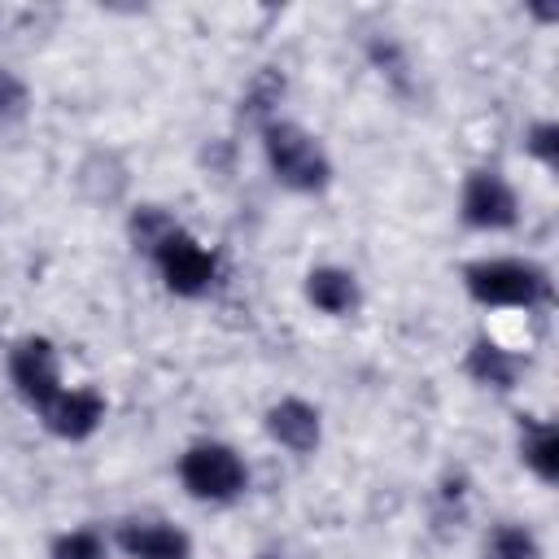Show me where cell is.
Returning a JSON list of instances; mask_svg holds the SVG:
<instances>
[{"mask_svg":"<svg viewBox=\"0 0 559 559\" xmlns=\"http://www.w3.org/2000/svg\"><path fill=\"white\" fill-rule=\"evenodd\" d=\"M463 293L480 306V310H546L555 301V280L542 262L533 258H515V253H498V258H472L459 271Z\"/></svg>","mask_w":559,"mask_h":559,"instance_id":"6da1fadb","label":"cell"},{"mask_svg":"<svg viewBox=\"0 0 559 559\" xmlns=\"http://www.w3.org/2000/svg\"><path fill=\"white\" fill-rule=\"evenodd\" d=\"M258 140H262L266 170H271V179H275L284 192L319 197V192L332 188L336 166H332L323 140H319L314 131H306L301 122H293V118H271L266 127H258Z\"/></svg>","mask_w":559,"mask_h":559,"instance_id":"7a4b0ae2","label":"cell"},{"mask_svg":"<svg viewBox=\"0 0 559 559\" xmlns=\"http://www.w3.org/2000/svg\"><path fill=\"white\" fill-rule=\"evenodd\" d=\"M175 476L183 485V493L192 502H210V507H231L245 498L249 489V463L245 454L231 445V441H214V437H201L192 445H183L179 463H175Z\"/></svg>","mask_w":559,"mask_h":559,"instance_id":"3957f363","label":"cell"},{"mask_svg":"<svg viewBox=\"0 0 559 559\" xmlns=\"http://www.w3.org/2000/svg\"><path fill=\"white\" fill-rule=\"evenodd\" d=\"M148 262L157 266L162 288L170 297H183V301L210 297V288L218 284V253L210 245H201L183 223L148 253Z\"/></svg>","mask_w":559,"mask_h":559,"instance_id":"277c9868","label":"cell"},{"mask_svg":"<svg viewBox=\"0 0 559 559\" xmlns=\"http://www.w3.org/2000/svg\"><path fill=\"white\" fill-rule=\"evenodd\" d=\"M459 223L467 231H511L520 223V192L498 166H472L459 183Z\"/></svg>","mask_w":559,"mask_h":559,"instance_id":"5b68a950","label":"cell"},{"mask_svg":"<svg viewBox=\"0 0 559 559\" xmlns=\"http://www.w3.org/2000/svg\"><path fill=\"white\" fill-rule=\"evenodd\" d=\"M9 384H13V393L39 415V411L66 389L57 345H52L48 336H39V332L17 336L13 349H9Z\"/></svg>","mask_w":559,"mask_h":559,"instance_id":"8992f818","label":"cell"},{"mask_svg":"<svg viewBox=\"0 0 559 559\" xmlns=\"http://www.w3.org/2000/svg\"><path fill=\"white\" fill-rule=\"evenodd\" d=\"M105 415H109V397H105L96 384H66V389L39 411V424H44L48 437L79 445V441H92V437L100 432Z\"/></svg>","mask_w":559,"mask_h":559,"instance_id":"52a82bcc","label":"cell"},{"mask_svg":"<svg viewBox=\"0 0 559 559\" xmlns=\"http://www.w3.org/2000/svg\"><path fill=\"white\" fill-rule=\"evenodd\" d=\"M262 432L288 450L293 459H310L319 445H323V411L297 393L288 397H275L266 411H262Z\"/></svg>","mask_w":559,"mask_h":559,"instance_id":"ba28073f","label":"cell"},{"mask_svg":"<svg viewBox=\"0 0 559 559\" xmlns=\"http://www.w3.org/2000/svg\"><path fill=\"white\" fill-rule=\"evenodd\" d=\"M114 546L127 559H192V537L166 515H127L114 524Z\"/></svg>","mask_w":559,"mask_h":559,"instance_id":"9c48e42d","label":"cell"},{"mask_svg":"<svg viewBox=\"0 0 559 559\" xmlns=\"http://www.w3.org/2000/svg\"><path fill=\"white\" fill-rule=\"evenodd\" d=\"M524 371H528V358H524L520 349H511V345L485 336V332L472 336V345H467V354H463V376H467L476 389L498 393V397L515 393L520 380H524Z\"/></svg>","mask_w":559,"mask_h":559,"instance_id":"30bf717a","label":"cell"},{"mask_svg":"<svg viewBox=\"0 0 559 559\" xmlns=\"http://www.w3.org/2000/svg\"><path fill=\"white\" fill-rule=\"evenodd\" d=\"M301 297L323 319H349V314L362 310V284H358V275L349 266H336V262L310 266L306 280H301Z\"/></svg>","mask_w":559,"mask_h":559,"instance_id":"8fae6325","label":"cell"},{"mask_svg":"<svg viewBox=\"0 0 559 559\" xmlns=\"http://www.w3.org/2000/svg\"><path fill=\"white\" fill-rule=\"evenodd\" d=\"M467 511H472V480L463 467H445L432 485V502H428V533L432 542H454L467 524Z\"/></svg>","mask_w":559,"mask_h":559,"instance_id":"7c38bea8","label":"cell"},{"mask_svg":"<svg viewBox=\"0 0 559 559\" xmlns=\"http://www.w3.org/2000/svg\"><path fill=\"white\" fill-rule=\"evenodd\" d=\"M74 183H79V192H83L92 205H118V201L127 197V188H131V166H127V157L114 153V148H92V153L79 162Z\"/></svg>","mask_w":559,"mask_h":559,"instance_id":"4fadbf2b","label":"cell"},{"mask_svg":"<svg viewBox=\"0 0 559 559\" xmlns=\"http://www.w3.org/2000/svg\"><path fill=\"white\" fill-rule=\"evenodd\" d=\"M515 454L524 472L542 485H559V428L542 415H520L515 428Z\"/></svg>","mask_w":559,"mask_h":559,"instance_id":"5bb4252c","label":"cell"},{"mask_svg":"<svg viewBox=\"0 0 559 559\" xmlns=\"http://www.w3.org/2000/svg\"><path fill=\"white\" fill-rule=\"evenodd\" d=\"M288 96V79L280 66H262L253 70V79L245 83L240 92V118L253 122V127H266L271 118H280V105Z\"/></svg>","mask_w":559,"mask_h":559,"instance_id":"9a60e30c","label":"cell"},{"mask_svg":"<svg viewBox=\"0 0 559 559\" xmlns=\"http://www.w3.org/2000/svg\"><path fill=\"white\" fill-rule=\"evenodd\" d=\"M480 559H546V550L524 520H498L480 542Z\"/></svg>","mask_w":559,"mask_h":559,"instance_id":"2e32d148","label":"cell"},{"mask_svg":"<svg viewBox=\"0 0 559 559\" xmlns=\"http://www.w3.org/2000/svg\"><path fill=\"white\" fill-rule=\"evenodd\" d=\"M175 227H179V218H175L166 205H153V201H140V205H131V214H127V240H131V249L144 253V258H148Z\"/></svg>","mask_w":559,"mask_h":559,"instance_id":"e0dca14e","label":"cell"},{"mask_svg":"<svg viewBox=\"0 0 559 559\" xmlns=\"http://www.w3.org/2000/svg\"><path fill=\"white\" fill-rule=\"evenodd\" d=\"M48 559H109V537L96 524L66 528L48 542Z\"/></svg>","mask_w":559,"mask_h":559,"instance_id":"ac0fdd59","label":"cell"},{"mask_svg":"<svg viewBox=\"0 0 559 559\" xmlns=\"http://www.w3.org/2000/svg\"><path fill=\"white\" fill-rule=\"evenodd\" d=\"M524 153L542 166V170H559V122L555 118H537L524 127Z\"/></svg>","mask_w":559,"mask_h":559,"instance_id":"d6986e66","label":"cell"},{"mask_svg":"<svg viewBox=\"0 0 559 559\" xmlns=\"http://www.w3.org/2000/svg\"><path fill=\"white\" fill-rule=\"evenodd\" d=\"M367 57H371V66H376L393 87H406V52L397 48V39L376 35V39L367 44Z\"/></svg>","mask_w":559,"mask_h":559,"instance_id":"ffe728a7","label":"cell"},{"mask_svg":"<svg viewBox=\"0 0 559 559\" xmlns=\"http://www.w3.org/2000/svg\"><path fill=\"white\" fill-rule=\"evenodd\" d=\"M26 109H31L26 83L9 66H0V122H17V118H26Z\"/></svg>","mask_w":559,"mask_h":559,"instance_id":"44dd1931","label":"cell"},{"mask_svg":"<svg viewBox=\"0 0 559 559\" xmlns=\"http://www.w3.org/2000/svg\"><path fill=\"white\" fill-rule=\"evenodd\" d=\"M253 559H284V555H253Z\"/></svg>","mask_w":559,"mask_h":559,"instance_id":"7402d4cb","label":"cell"}]
</instances>
